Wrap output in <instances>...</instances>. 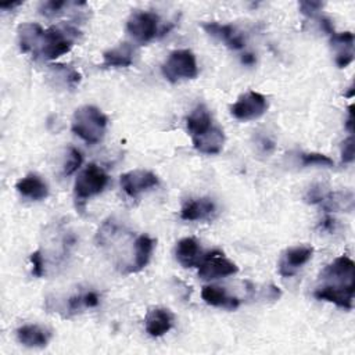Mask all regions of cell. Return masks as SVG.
<instances>
[{"mask_svg": "<svg viewBox=\"0 0 355 355\" xmlns=\"http://www.w3.org/2000/svg\"><path fill=\"white\" fill-rule=\"evenodd\" d=\"M166 80L176 83L182 79H194L198 75L196 55L190 50H175L169 54L161 67Z\"/></svg>", "mask_w": 355, "mask_h": 355, "instance_id": "cell-3", "label": "cell"}, {"mask_svg": "<svg viewBox=\"0 0 355 355\" xmlns=\"http://www.w3.org/2000/svg\"><path fill=\"white\" fill-rule=\"evenodd\" d=\"M107 115L94 105H82L72 115L71 129L87 144L101 141L107 129Z\"/></svg>", "mask_w": 355, "mask_h": 355, "instance_id": "cell-1", "label": "cell"}, {"mask_svg": "<svg viewBox=\"0 0 355 355\" xmlns=\"http://www.w3.org/2000/svg\"><path fill=\"white\" fill-rule=\"evenodd\" d=\"M354 269V261L347 255H341L323 269L320 277L322 280H324L326 284L337 287H355Z\"/></svg>", "mask_w": 355, "mask_h": 355, "instance_id": "cell-8", "label": "cell"}, {"mask_svg": "<svg viewBox=\"0 0 355 355\" xmlns=\"http://www.w3.org/2000/svg\"><path fill=\"white\" fill-rule=\"evenodd\" d=\"M15 189L21 196L35 201L44 200L49 196L47 183L36 173H29L19 179L15 184Z\"/></svg>", "mask_w": 355, "mask_h": 355, "instance_id": "cell-16", "label": "cell"}, {"mask_svg": "<svg viewBox=\"0 0 355 355\" xmlns=\"http://www.w3.org/2000/svg\"><path fill=\"white\" fill-rule=\"evenodd\" d=\"M334 226H336V220L331 218V216H326L322 223H320V227L323 230H329V232H333L334 230Z\"/></svg>", "mask_w": 355, "mask_h": 355, "instance_id": "cell-34", "label": "cell"}, {"mask_svg": "<svg viewBox=\"0 0 355 355\" xmlns=\"http://www.w3.org/2000/svg\"><path fill=\"white\" fill-rule=\"evenodd\" d=\"M98 302H100V298L94 291H89L83 294V304L86 308H94L98 305Z\"/></svg>", "mask_w": 355, "mask_h": 355, "instance_id": "cell-32", "label": "cell"}, {"mask_svg": "<svg viewBox=\"0 0 355 355\" xmlns=\"http://www.w3.org/2000/svg\"><path fill=\"white\" fill-rule=\"evenodd\" d=\"M348 89H349V90H348V92H347V93H345V94H344V96H345V97H352V96H354V93H355V89H354V85H351V86H349V87H348Z\"/></svg>", "mask_w": 355, "mask_h": 355, "instance_id": "cell-37", "label": "cell"}, {"mask_svg": "<svg viewBox=\"0 0 355 355\" xmlns=\"http://www.w3.org/2000/svg\"><path fill=\"white\" fill-rule=\"evenodd\" d=\"M268 110L266 98L254 90L241 94L237 101L230 107L232 115L239 121H251L262 116Z\"/></svg>", "mask_w": 355, "mask_h": 355, "instance_id": "cell-7", "label": "cell"}, {"mask_svg": "<svg viewBox=\"0 0 355 355\" xmlns=\"http://www.w3.org/2000/svg\"><path fill=\"white\" fill-rule=\"evenodd\" d=\"M300 159H301V165L302 166H329L331 168L334 165L333 159L324 154L320 153H301L300 154Z\"/></svg>", "mask_w": 355, "mask_h": 355, "instance_id": "cell-25", "label": "cell"}, {"mask_svg": "<svg viewBox=\"0 0 355 355\" xmlns=\"http://www.w3.org/2000/svg\"><path fill=\"white\" fill-rule=\"evenodd\" d=\"M312 254L313 248L311 245H295L287 248L279 261V273L283 277L294 276L297 270L312 258Z\"/></svg>", "mask_w": 355, "mask_h": 355, "instance_id": "cell-10", "label": "cell"}, {"mask_svg": "<svg viewBox=\"0 0 355 355\" xmlns=\"http://www.w3.org/2000/svg\"><path fill=\"white\" fill-rule=\"evenodd\" d=\"M215 212V204L211 198H194L187 201L182 211L180 218L183 220H202L209 218Z\"/></svg>", "mask_w": 355, "mask_h": 355, "instance_id": "cell-19", "label": "cell"}, {"mask_svg": "<svg viewBox=\"0 0 355 355\" xmlns=\"http://www.w3.org/2000/svg\"><path fill=\"white\" fill-rule=\"evenodd\" d=\"M202 29L208 35L223 42L232 50H240L245 46V39L243 33L239 32L233 25L218 24V22H204Z\"/></svg>", "mask_w": 355, "mask_h": 355, "instance_id": "cell-11", "label": "cell"}, {"mask_svg": "<svg viewBox=\"0 0 355 355\" xmlns=\"http://www.w3.org/2000/svg\"><path fill=\"white\" fill-rule=\"evenodd\" d=\"M65 6H68V1H64V0H49V1H44L42 6H40V12L43 15H47V17H51V15H55L57 12H60Z\"/></svg>", "mask_w": 355, "mask_h": 355, "instance_id": "cell-27", "label": "cell"}, {"mask_svg": "<svg viewBox=\"0 0 355 355\" xmlns=\"http://www.w3.org/2000/svg\"><path fill=\"white\" fill-rule=\"evenodd\" d=\"M82 161H83L82 153L78 148L71 147L67 162L64 165V175H72L73 172H76L79 169V166L82 165Z\"/></svg>", "mask_w": 355, "mask_h": 355, "instance_id": "cell-26", "label": "cell"}, {"mask_svg": "<svg viewBox=\"0 0 355 355\" xmlns=\"http://www.w3.org/2000/svg\"><path fill=\"white\" fill-rule=\"evenodd\" d=\"M154 239H151L147 234H140L135 243H133V248H135V255H133V261L128 268V272L133 273V272H139L150 261L153 250H154Z\"/></svg>", "mask_w": 355, "mask_h": 355, "instance_id": "cell-21", "label": "cell"}, {"mask_svg": "<svg viewBox=\"0 0 355 355\" xmlns=\"http://www.w3.org/2000/svg\"><path fill=\"white\" fill-rule=\"evenodd\" d=\"M330 43L336 49V64L340 68L348 67L354 61V35L352 32L333 33Z\"/></svg>", "mask_w": 355, "mask_h": 355, "instance_id": "cell-15", "label": "cell"}, {"mask_svg": "<svg viewBox=\"0 0 355 355\" xmlns=\"http://www.w3.org/2000/svg\"><path fill=\"white\" fill-rule=\"evenodd\" d=\"M17 338L25 347L39 348L47 345L50 333L37 324H24L17 329Z\"/></svg>", "mask_w": 355, "mask_h": 355, "instance_id": "cell-22", "label": "cell"}, {"mask_svg": "<svg viewBox=\"0 0 355 355\" xmlns=\"http://www.w3.org/2000/svg\"><path fill=\"white\" fill-rule=\"evenodd\" d=\"M323 7L322 1H300V11L306 17H315V14Z\"/></svg>", "mask_w": 355, "mask_h": 355, "instance_id": "cell-31", "label": "cell"}, {"mask_svg": "<svg viewBox=\"0 0 355 355\" xmlns=\"http://www.w3.org/2000/svg\"><path fill=\"white\" fill-rule=\"evenodd\" d=\"M354 291H355V287H337V286L323 283L315 290L313 295L318 300L333 302L337 306H341L344 309H352Z\"/></svg>", "mask_w": 355, "mask_h": 355, "instance_id": "cell-13", "label": "cell"}, {"mask_svg": "<svg viewBox=\"0 0 355 355\" xmlns=\"http://www.w3.org/2000/svg\"><path fill=\"white\" fill-rule=\"evenodd\" d=\"M144 326L151 337H161L172 329L173 315L166 308H153L144 318Z\"/></svg>", "mask_w": 355, "mask_h": 355, "instance_id": "cell-14", "label": "cell"}, {"mask_svg": "<svg viewBox=\"0 0 355 355\" xmlns=\"http://www.w3.org/2000/svg\"><path fill=\"white\" fill-rule=\"evenodd\" d=\"M239 268L234 262L223 257V252L218 250L208 251L198 265V277L202 280H214L237 273Z\"/></svg>", "mask_w": 355, "mask_h": 355, "instance_id": "cell-5", "label": "cell"}, {"mask_svg": "<svg viewBox=\"0 0 355 355\" xmlns=\"http://www.w3.org/2000/svg\"><path fill=\"white\" fill-rule=\"evenodd\" d=\"M121 187L122 190L130 196L137 197L140 193L147 191L158 184V178L151 171L146 169H135L121 175Z\"/></svg>", "mask_w": 355, "mask_h": 355, "instance_id": "cell-9", "label": "cell"}, {"mask_svg": "<svg viewBox=\"0 0 355 355\" xmlns=\"http://www.w3.org/2000/svg\"><path fill=\"white\" fill-rule=\"evenodd\" d=\"M43 29L37 24H22L18 26V43L22 53H33L37 55Z\"/></svg>", "mask_w": 355, "mask_h": 355, "instance_id": "cell-17", "label": "cell"}, {"mask_svg": "<svg viewBox=\"0 0 355 355\" xmlns=\"http://www.w3.org/2000/svg\"><path fill=\"white\" fill-rule=\"evenodd\" d=\"M108 184V175L96 164H89L76 178L73 194L76 202L85 204L90 197L100 194Z\"/></svg>", "mask_w": 355, "mask_h": 355, "instance_id": "cell-4", "label": "cell"}, {"mask_svg": "<svg viewBox=\"0 0 355 355\" xmlns=\"http://www.w3.org/2000/svg\"><path fill=\"white\" fill-rule=\"evenodd\" d=\"M326 190L320 186V184H318V186H312L309 190H308V193L305 194V201L308 202V204H320V201L323 200V197L326 196Z\"/></svg>", "mask_w": 355, "mask_h": 355, "instance_id": "cell-30", "label": "cell"}, {"mask_svg": "<svg viewBox=\"0 0 355 355\" xmlns=\"http://www.w3.org/2000/svg\"><path fill=\"white\" fill-rule=\"evenodd\" d=\"M354 104H351L349 107H348V119H347V122H345V128L349 130V133L352 135L354 133Z\"/></svg>", "mask_w": 355, "mask_h": 355, "instance_id": "cell-33", "label": "cell"}, {"mask_svg": "<svg viewBox=\"0 0 355 355\" xmlns=\"http://www.w3.org/2000/svg\"><path fill=\"white\" fill-rule=\"evenodd\" d=\"M78 35L79 31L68 24L50 26L43 32L37 55H43L47 60L61 57L71 50Z\"/></svg>", "mask_w": 355, "mask_h": 355, "instance_id": "cell-2", "label": "cell"}, {"mask_svg": "<svg viewBox=\"0 0 355 355\" xmlns=\"http://www.w3.org/2000/svg\"><path fill=\"white\" fill-rule=\"evenodd\" d=\"M241 62L245 65H252L255 62V55L252 53H244L241 55Z\"/></svg>", "mask_w": 355, "mask_h": 355, "instance_id": "cell-35", "label": "cell"}, {"mask_svg": "<svg viewBox=\"0 0 355 355\" xmlns=\"http://www.w3.org/2000/svg\"><path fill=\"white\" fill-rule=\"evenodd\" d=\"M159 18L151 11H137L130 15L126 24L128 33L139 43H147L157 36Z\"/></svg>", "mask_w": 355, "mask_h": 355, "instance_id": "cell-6", "label": "cell"}, {"mask_svg": "<svg viewBox=\"0 0 355 355\" xmlns=\"http://www.w3.org/2000/svg\"><path fill=\"white\" fill-rule=\"evenodd\" d=\"M19 4H22L21 1H17V3H3V4H0V7L1 8H14V7H17V6H19Z\"/></svg>", "mask_w": 355, "mask_h": 355, "instance_id": "cell-36", "label": "cell"}, {"mask_svg": "<svg viewBox=\"0 0 355 355\" xmlns=\"http://www.w3.org/2000/svg\"><path fill=\"white\" fill-rule=\"evenodd\" d=\"M355 158V150H354V136L351 135L341 143V161L344 164L352 162Z\"/></svg>", "mask_w": 355, "mask_h": 355, "instance_id": "cell-28", "label": "cell"}, {"mask_svg": "<svg viewBox=\"0 0 355 355\" xmlns=\"http://www.w3.org/2000/svg\"><path fill=\"white\" fill-rule=\"evenodd\" d=\"M191 140L197 151L212 155V154H219L222 151L223 143H225V135L218 126H212L207 133Z\"/></svg>", "mask_w": 355, "mask_h": 355, "instance_id": "cell-20", "label": "cell"}, {"mask_svg": "<svg viewBox=\"0 0 355 355\" xmlns=\"http://www.w3.org/2000/svg\"><path fill=\"white\" fill-rule=\"evenodd\" d=\"M186 125L191 139L207 133L212 128V118L208 108L204 104H198L186 118Z\"/></svg>", "mask_w": 355, "mask_h": 355, "instance_id": "cell-18", "label": "cell"}, {"mask_svg": "<svg viewBox=\"0 0 355 355\" xmlns=\"http://www.w3.org/2000/svg\"><path fill=\"white\" fill-rule=\"evenodd\" d=\"M133 62V47L129 43H119L118 46L103 53V67H129Z\"/></svg>", "mask_w": 355, "mask_h": 355, "instance_id": "cell-24", "label": "cell"}, {"mask_svg": "<svg viewBox=\"0 0 355 355\" xmlns=\"http://www.w3.org/2000/svg\"><path fill=\"white\" fill-rule=\"evenodd\" d=\"M31 262H32V275L35 277H42L43 273H44V261H43V257H42V252L37 250V251H33L29 257Z\"/></svg>", "mask_w": 355, "mask_h": 355, "instance_id": "cell-29", "label": "cell"}, {"mask_svg": "<svg viewBox=\"0 0 355 355\" xmlns=\"http://www.w3.org/2000/svg\"><path fill=\"white\" fill-rule=\"evenodd\" d=\"M205 254L207 252L201 250L198 241L194 237H184L179 240L175 247V258L184 268L198 266Z\"/></svg>", "mask_w": 355, "mask_h": 355, "instance_id": "cell-12", "label": "cell"}, {"mask_svg": "<svg viewBox=\"0 0 355 355\" xmlns=\"http://www.w3.org/2000/svg\"><path fill=\"white\" fill-rule=\"evenodd\" d=\"M201 297L208 305L226 309H236L240 304L236 297L229 295L225 288L218 286H204L201 290Z\"/></svg>", "mask_w": 355, "mask_h": 355, "instance_id": "cell-23", "label": "cell"}]
</instances>
